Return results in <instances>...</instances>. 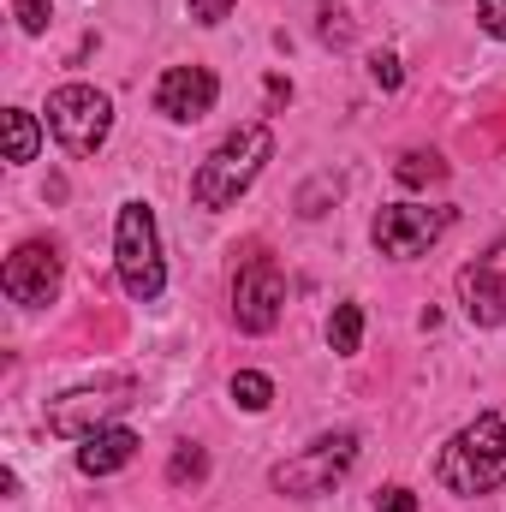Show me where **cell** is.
<instances>
[{
  "mask_svg": "<svg viewBox=\"0 0 506 512\" xmlns=\"http://www.w3.org/2000/svg\"><path fill=\"white\" fill-rule=\"evenodd\" d=\"M352 459H358V435L352 429H340V435H322V441H310L298 459H286V465H274V489L280 495H298V501H310V495H328L346 471H352Z\"/></svg>",
  "mask_w": 506,
  "mask_h": 512,
  "instance_id": "5b68a950",
  "label": "cell"
},
{
  "mask_svg": "<svg viewBox=\"0 0 506 512\" xmlns=\"http://www.w3.org/2000/svg\"><path fill=\"white\" fill-rule=\"evenodd\" d=\"M114 256H120V280L137 304L161 298L167 286V268H161V239H155V215L143 203H126L120 221H114Z\"/></svg>",
  "mask_w": 506,
  "mask_h": 512,
  "instance_id": "3957f363",
  "label": "cell"
},
{
  "mask_svg": "<svg viewBox=\"0 0 506 512\" xmlns=\"http://www.w3.org/2000/svg\"><path fill=\"white\" fill-rule=\"evenodd\" d=\"M441 483L453 489V495H489V489H501L506 483V417H477V423H465L447 447H441Z\"/></svg>",
  "mask_w": 506,
  "mask_h": 512,
  "instance_id": "6da1fadb",
  "label": "cell"
},
{
  "mask_svg": "<svg viewBox=\"0 0 506 512\" xmlns=\"http://www.w3.org/2000/svg\"><path fill=\"white\" fill-rule=\"evenodd\" d=\"M268 155H274V131L268 126H239L227 143H215V155L197 167V179H191V197H197V209H227V203H239V191H251V179L268 167Z\"/></svg>",
  "mask_w": 506,
  "mask_h": 512,
  "instance_id": "7a4b0ae2",
  "label": "cell"
},
{
  "mask_svg": "<svg viewBox=\"0 0 506 512\" xmlns=\"http://www.w3.org/2000/svg\"><path fill=\"white\" fill-rule=\"evenodd\" d=\"M233 399H239L245 411H268V399H274V382H268L262 370H239V376H233Z\"/></svg>",
  "mask_w": 506,
  "mask_h": 512,
  "instance_id": "2e32d148",
  "label": "cell"
},
{
  "mask_svg": "<svg viewBox=\"0 0 506 512\" xmlns=\"http://www.w3.org/2000/svg\"><path fill=\"white\" fill-rule=\"evenodd\" d=\"M358 340H364V310H358V304H340V310L328 316V346L352 358V352H358Z\"/></svg>",
  "mask_w": 506,
  "mask_h": 512,
  "instance_id": "9a60e30c",
  "label": "cell"
},
{
  "mask_svg": "<svg viewBox=\"0 0 506 512\" xmlns=\"http://www.w3.org/2000/svg\"><path fill=\"white\" fill-rule=\"evenodd\" d=\"M221 96V78L209 66H167L161 84H155V108L167 120H203Z\"/></svg>",
  "mask_w": 506,
  "mask_h": 512,
  "instance_id": "8fae6325",
  "label": "cell"
},
{
  "mask_svg": "<svg viewBox=\"0 0 506 512\" xmlns=\"http://www.w3.org/2000/svg\"><path fill=\"white\" fill-rule=\"evenodd\" d=\"M459 298H465V316L483 322V328H501L506 322V239L489 245L465 274H459Z\"/></svg>",
  "mask_w": 506,
  "mask_h": 512,
  "instance_id": "30bf717a",
  "label": "cell"
},
{
  "mask_svg": "<svg viewBox=\"0 0 506 512\" xmlns=\"http://www.w3.org/2000/svg\"><path fill=\"white\" fill-rule=\"evenodd\" d=\"M137 435L131 429H96V435H84V447H78V471L84 477H114V471H126L131 459H137Z\"/></svg>",
  "mask_w": 506,
  "mask_h": 512,
  "instance_id": "7c38bea8",
  "label": "cell"
},
{
  "mask_svg": "<svg viewBox=\"0 0 506 512\" xmlns=\"http://www.w3.org/2000/svg\"><path fill=\"white\" fill-rule=\"evenodd\" d=\"M393 173H399V185H441L447 179V161L435 149H405Z\"/></svg>",
  "mask_w": 506,
  "mask_h": 512,
  "instance_id": "4fadbf2b",
  "label": "cell"
},
{
  "mask_svg": "<svg viewBox=\"0 0 506 512\" xmlns=\"http://www.w3.org/2000/svg\"><path fill=\"white\" fill-rule=\"evenodd\" d=\"M453 209H417V203H393L376 215V251L381 256H423L441 233H447Z\"/></svg>",
  "mask_w": 506,
  "mask_h": 512,
  "instance_id": "ba28073f",
  "label": "cell"
},
{
  "mask_svg": "<svg viewBox=\"0 0 506 512\" xmlns=\"http://www.w3.org/2000/svg\"><path fill=\"white\" fill-rule=\"evenodd\" d=\"M167 477H173V483H203V477H209L203 447H179V453H173V465H167Z\"/></svg>",
  "mask_w": 506,
  "mask_h": 512,
  "instance_id": "e0dca14e",
  "label": "cell"
},
{
  "mask_svg": "<svg viewBox=\"0 0 506 512\" xmlns=\"http://www.w3.org/2000/svg\"><path fill=\"white\" fill-rule=\"evenodd\" d=\"M376 512H417V495H411V489H381Z\"/></svg>",
  "mask_w": 506,
  "mask_h": 512,
  "instance_id": "ffe728a7",
  "label": "cell"
},
{
  "mask_svg": "<svg viewBox=\"0 0 506 512\" xmlns=\"http://www.w3.org/2000/svg\"><path fill=\"white\" fill-rule=\"evenodd\" d=\"M227 12H233V0H191V18L197 24H221Z\"/></svg>",
  "mask_w": 506,
  "mask_h": 512,
  "instance_id": "7402d4cb",
  "label": "cell"
},
{
  "mask_svg": "<svg viewBox=\"0 0 506 512\" xmlns=\"http://www.w3.org/2000/svg\"><path fill=\"white\" fill-rule=\"evenodd\" d=\"M12 12H18V24H24L30 36L48 30V0H12Z\"/></svg>",
  "mask_w": 506,
  "mask_h": 512,
  "instance_id": "ac0fdd59",
  "label": "cell"
},
{
  "mask_svg": "<svg viewBox=\"0 0 506 512\" xmlns=\"http://www.w3.org/2000/svg\"><path fill=\"white\" fill-rule=\"evenodd\" d=\"M0 280H6V298L12 304L42 310V304L60 298V251L42 245V239H30V245H18V251L6 256V274Z\"/></svg>",
  "mask_w": 506,
  "mask_h": 512,
  "instance_id": "9c48e42d",
  "label": "cell"
},
{
  "mask_svg": "<svg viewBox=\"0 0 506 512\" xmlns=\"http://www.w3.org/2000/svg\"><path fill=\"white\" fill-rule=\"evenodd\" d=\"M280 304H286V274L274 268V256H251L233 274V322L245 334H268L280 322Z\"/></svg>",
  "mask_w": 506,
  "mask_h": 512,
  "instance_id": "52a82bcc",
  "label": "cell"
},
{
  "mask_svg": "<svg viewBox=\"0 0 506 512\" xmlns=\"http://www.w3.org/2000/svg\"><path fill=\"white\" fill-rule=\"evenodd\" d=\"M36 143H42V131H36V114L12 108V114H6V161H36Z\"/></svg>",
  "mask_w": 506,
  "mask_h": 512,
  "instance_id": "5bb4252c",
  "label": "cell"
},
{
  "mask_svg": "<svg viewBox=\"0 0 506 512\" xmlns=\"http://www.w3.org/2000/svg\"><path fill=\"white\" fill-rule=\"evenodd\" d=\"M370 72H376V84H381V90H399V78H405L393 54H376V60H370Z\"/></svg>",
  "mask_w": 506,
  "mask_h": 512,
  "instance_id": "44dd1931",
  "label": "cell"
},
{
  "mask_svg": "<svg viewBox=\"0 0 506 512\" xmlns=\"http://www.w3.org/2000/svg\"><path fill=\"white\" fill-rule=\"evenodd\" d=\"M131 399H137V382H96V387H78V393H60L48 405V429L84 441V435L108 429V417H120Z\"/></svg>",
  "mask_w": 506,
  "mask_h": 512,
  "instance_id": "8992f818",
  "label": "cell"
},
{
  "mask_svg": "<svg viewBox=\"0 0 506 512\" xmlns=\"http://www.w3.org/2000/svg\"><path fill=\"white\" fill-rule=\"evenodd\" d=\"M477 24H483L495 42H506V0H477Z\"/></svg>",
  "mask_w": 506,
  "mask_h": 512,
  "instance_id": "d6986e66",
  "label": "cell"
},
{
  "mask_svg": "<svg viewBox=\"0 0 506 512\" xmlns=\"http://www.w3.org/2000/svg\"><path fill=\"white\" fill-rule=\"evenodd\" d=\"M48 126L72 155H96L108 143V131H114V102L96 84H60L48 96Z\"/></svg>",
  "mask_w": 506,
  "mask_h": 512,
  "instance_id": "277c9868",
  "label": "cell"
}]
</instances>
